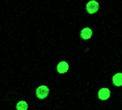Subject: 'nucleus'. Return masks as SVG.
Instances as JSON below:
<instances>
[{
	"mask_svg": "<svg viewBox=\"0 0 122 110\" xmlns=\"http://www.w3.org/2000/svg\"><path fill=\"white\" fill-rule=\"evenodd\" d=\"M112 83L116 86H122V73L119 72L116 73L112 77Z\"/></svg>",
	"mask_w": 122,
	"mask_h": 110,
	"instance_id": "obj_6",
	"label": "nucleus"
},
{
	"mask_svg": "<svg viewBox=\"0 0 122 110\" xmlns=\"http://www.w3.org/2000/svg\"><path fill=\"white\" fill-rule=\"evenodd\" d=\"M92 30L89 28H83L82 30L81 31V37L82 38L83 40H89L92 36Z\"/></svg>",
	"mask_w": 122,
	"mask_h": 110,
	"instance_id": "obj_5",
	"label": "nucleus"
},
{
	"mask_svg": "<svg viewBox=\"0 0 122 110\" xmlns=\"http://www.w3.org/2000/svg\"><path fill=\"white\" fill-rule=\"evenodd\" d=\"M86 8H87V11H88L89 13L93 14V13H95V12H97L98 11V9H99V4L96 0H91V1H89V3L87 4Z\"/></svg>",
	"mask_w": 122,
	"mask_h": 110,
	"instance_id": "obj_2",
	"label": "nucleus"
},
{
	"mask_svg": "<svg viewBox=\"0 0 122 110\" xmlns=\"http://www.w3.org/2000/svg\"><path fill=\"white\" fill-rule=\"evenodd\" d=\"M16 109L17 110H28V104L24 101H19L16 105Z\"/></svg>",
	"mask_w": 122,
	"mask_h": 110,
	"instance_id": "obj_7",
	"label": "nucleus"
},
{
	"mask_svg": "<svg viewBox=\"0 0 122 110\" xmlns=\"http://www.w3.org/2000/svg\"><path fill=\"white\" fill-rule=\"evenodd\" d=\"M110 95H111V91L110 89L107 88V87L101 88L98 91V93H97L98 99L101 100V101H106V100H108V99L110 98Z\"/></svg>",
	"mask_w": 122,
	"mask_h": 110,
	"instance_id": "obj_3",
	"label": "nucleus"
},
{
	"mask_svg": "<svg viewBox=\"0 0 122 110\" xmlns=\"http://www.w3.org/2000/svg\"><path fill=\"white\" fill-rule=\"evenodd\" d=\"M49 87H47L46 86H40L37 87L36 93L37 98L40 99V100H43V99H45L49 95Z\"/></svg>",
	"mask_w": 122,
	"mask_h": 110,
	"instance_id": "obj_1",
	"label": "nucleus"
},
{
	"mask_svg": "<svg viewBox=\"0 0 122 110\" xmlns=\"http://www.w3.org/2000/svg\"><path fill=\"white\" fill-rule=\"evenodd\" d=\"M68 70H69V65H68V64H67L66 62L62 61L57 65V70H58V73L64 74Z\"/></svg>",
	"mask_w": 122,
	"mask_h": 110,
	"instance_id": "obj_4",
	"label": "nucleus"
}]
</instances>
